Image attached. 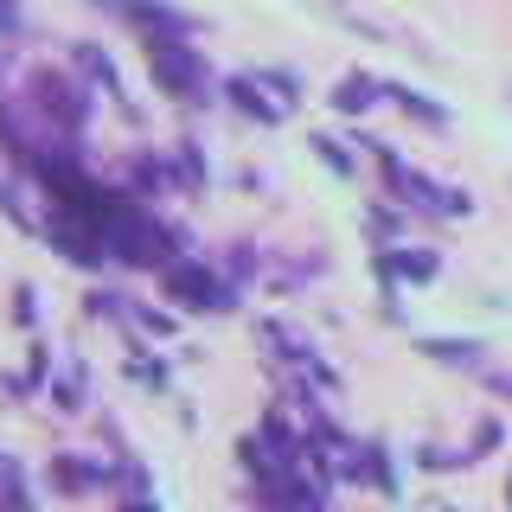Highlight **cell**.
Segmentation results:
<instances>
[{
    "label": "cell",
    "instance_id": "cell-1",
    "mask_svg": "<svg viewBox=\"0 0 512 512\" xmlns=\"http://www.w3.org/2000/svg\"><path fill=\"white\" fill-rule=\"evenodd\" d=\"M154 71L167 90H199V58L180 52V45H154Z\"/></svg>",
    "mask_w": 512,
    "mask_h": 512
},
{
    "label": "cell",
    "instance_id": "cell-2",
    "mask_svg": "<svg viewBox=\"0 0 512 512\" xmlns=\"http://www.w3.org/2000/svg\"><path fill=\"white\" fill-rule=\"evenodd\" d=\"M365 96H372V84H365V77H346V84L333 90V103H340V109H365Z\"/></svg>",
    "mask_w": 512,
    "mask_h": 512
},
{
    "label": "cell",
    "instance_id": "cell-3",
    "mask_svg": "<svg viewBox=\"0 0 512 512\" xmlns=\"http://www.w3.org/2000/svg\"><path fill=\"white\" fill-rule=\"evenodd\" d=\"M231 96H237V103H244V109H250V116H263V122H269V116H276V109H269V103H263V96H256L250 84H231Z\"/></svg>",
    "mask_w": 512,
    "mask_h": 512
},
{
    "label": "cell",
    "instance_id": "cell-4",
    "mask_svg": "<svg viewBox=\"0 0 512 512\" xmlns=\"http://www.w3.org/2000/svg\"><path fill=\"white\" fill-rule=\"evenodd\" d=\"M13 26V7H0V32H7Z\"/></svg>",
    "mask_w": 512,
    "mask_h": 512
}]
</instances>
